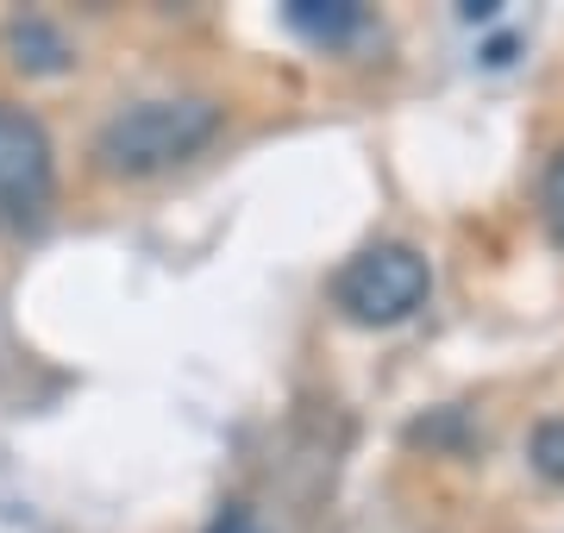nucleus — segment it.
<instances>
[{
  "instance_id": "obj_1",
  "label": "nucleus",
  "mask_w": 564,
  "mask_h": 533,
  "mask_svg": "<svg viewBox=\"0 0 564 533\" xmlns=\"http://www.w3.org/2000/svg\"><path fill=\"white\" fill-rule=\"evenodd\" d=\"M220 132V107L202 95H163V101H132L95 132V164L107 176H163L188 164L207 139Z\"/></svg>"
},
{
  "instance_id": "obj_2",
  "label": "nucleus",
  "mask_w": 564,
  "mask_h": 533,
  "mask_svg": "<svg viewBox=\"0 0 564 533\" xmlns=\"http://www.w3.org/2000/svg\"><path fill=\"white\" fill-rule=\"evenodd\" d=\"M426 289H433V270L414 246H370L339 270L333 295L358 327H395L426 302Z\"/></svg>"
},
{
  "instance_id": "obj_3",
  "label": "nucleus",
  "mask_w": 564,
  "mask_h": 533,
  "mask_svg": "<svg viewBox=\"0 0 564 533\" xmlns=\"http://www.w3.org/2000/svg\"><path fill=\"white\" fill-rule=\"evenodd\" d=\"M57 188V157H51V132H44L25 107L0 101V207L25 220L39 214Z\"/></svg>"
},
{
  "instance_id": "obj_4",
  "label": "nucleus",
  "mask_w": 564,
  "mask_h": 533,
  "mask_svg": "<svg viewBox=\"0 0 564 533\" xmlns=\"http://www.w3.org/2000/svg\"><path fill=\"white\" fill-rule=\"evenodd\" d=\"M7 57L25 76H63L76 63V44L63 39V25H51L44 13H13L7 20Z\"/></svg>"
},
{
  "instance_id": "obj_5",
  "label": "nucleus",
  "mask_w": 564,
  "mask_h": 533,
  "mask_svg": "<svg viewBox=\"0 0 564 533\" xmlns=\"http://www.w3.org/2000/svg\"><path fill=\"white\" fill-rule=\"evenodd\" d=\"M282 20L295 25L307 44H351L364 32V7L358 0H289Z\"/></svg>"
},
{
  "instance_id": "obj_6",
  "label": "nucleus",
  "mask_w": 564,
  "mask_h": 533,
  "mask_svg": "<svg viewBox=\"0 0 564 533\" xmlns=\"http://www.w3.org/2000/svg\"><path fill=\"white\" fill-rule=\"evenodd\" d=\"M533 471L552 477V483H564V414L533 433Z\"/></svg>"
},
{
  "instance_id": "obj_7",
  "label": "nucleus",
  "mask_w": 564,
  "mask_h": 533,
  "mask_svg": "<svg viewBox=\"0 0 564 533\" xmlns=\"http://www.w3.org/2000/svg\"><path fill=\"white\" fill-rule=\"evenodd\" d=\"M540 202H545V220H552V232L564 239V151L552 157V170H545V188H540Z\"/></svg>"
},
{
  "instance_id": "obj_8",
  "label": "nucleus",
  "mask_w": 564,
  "mask_h": 533,
  "mask_svg": "<svg viewBox=\"0 0 564 533\" xmlns=\"http://www.w3.org/2000/svg\"><path fill=\"white\" fill-rule=\"evenodd\" d=\"M214 533H258V527H251V521H220Z\"/></svg>"
}]
</instances>
